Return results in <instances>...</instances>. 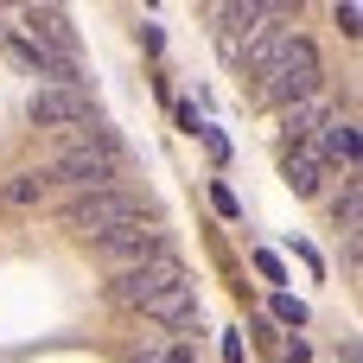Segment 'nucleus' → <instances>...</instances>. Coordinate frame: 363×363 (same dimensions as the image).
<instances>
[{
  "label": "nucleus",
  "mask_w": 363,
  "mask_h": 363,
  "mask_svg": "<svg viewBox=\"0 0 363 363\" xmlns=\"http://www.w3.org/2000/svg\"><path fill=\"white\" fill-rule=\"evenodd\" d=\"M179 128H185V134H204V115H198V102H179Z\"/></svg>",
  "instance_id": "obj_16"
},
{
  "label": "nucleus",
  "mask_w": 363,
  "mask_h": 363,
  "mask_svg": "<svg viewBox=\"0 0 363 363\" xmlns=\"http://www.w3.org/2000/svg\"><path fill=\"white\" fill-rule=\"evenodd\" d=\"M325 121H332V102H325V96H306V102L281 108V147H306Z\"/></svg>",
  "instance_id": "obj_11"
},
{
  "label": "nucleus",
  "mask_w": 363,
  "mask_h": 363,
  "mask_svg": "<svg viewBox=\"0 0 363 363\" xmlns=\"http://www.w3.org/2000/svg\"><path fill=\"white\" fill-rule=\"evenodd\" d=\"M45 179H51V185H70L77 198H89V191H115V179H121V147H115V134H108L102 121L70 128L64 147L45 160Z\"/></svg>",
  "instance_id": "obj_1"
},
{
  "label": "nucleus",
  "mask_w": 363,
  "mask_h": 363,
  "mask_svg": "<svg viewBox=\"0 0 363 363\" xmlns=\"http://www.w3.org/2000/svg\"><path fill=\"white\" fill-rule=\"evenodd\" d=\"M64 230H77L83 242H102V236H115V230H128V223H153V211H147V198H134V191H89V198H70L64 211Z\"/></svg>",
  "instance_id": "obj_3"
},
{
  "label": "nucleus",
  "mask_w": 363,
  "mask_h": 363,
  "mask_svg": "<svg viewBox=\"0 0 363 363\" xmlns=\"http://www.w3.org/2000/svg\"><path fill=\"white\" fill-rule=\"evenodd\" d=\"M281 363H313V351H306V338H287V351H281Z\"/></svg>",
  "instance_id": "obj_17"
},
{
  "label": "nucleus",
  "mask_w": 363,
  "mask_h": 363,
  "mask_svg": "<svg viewBox=\"0 0 363 363\" xmlns=\"http://www.w3.org/2000/svg\"><path fill=\"white\" fill-rule=\"evenodd\" d=\"M147 319H153V325H166V332H198V287H191V274H185V281H172V287L147 306Z\"/></svg>",
  "instance_id": "obj_10"
},
{
  "label": "nucleus",
  "mask_w": 363,
  "mask_h": 363,
  "mask_svg": "<svg viewBox=\"0 0 363 363\" xmlns=\"http://www.w3.org/2000/svg\"><path fill=\"white\" fill-rule=\"evenodd\" d=\"M6 57H13L19 70H32V77H51V89H83V70H77V57H57V51L32 45L26 32H6Z\"/></svg>",
  "instance_id": "obj_7"
},
{
  "label": "nucleus",
  "mask_w": 363,
  "mask_h": 363,
  "mask_svg": "<svg viewBox=\"0 0 363 363\" xmlns=\"http://www.w3.org/2000/svg\"><path fill=\"white\" fill-rule=\"evenodd\" d=\"M281 179L300 191V198H319L325 191V160L313 147H281Z\"/></svg>",
  "instance_id": "obj_12"
},
{
  "label": "nucleus",
  "mask_w": 363,
  "mask_h": 363,
  "mask_svg": "<svg viewBox=\"0 0 363 363\" xmlns=\"http://www.w3.org/2000/svg\"><path fill=\"white\" fill-rule=\"evenodd\" d=\"M26 121L70 134V128H89V121H96V102H89V89H51V83H45V89L26 96Z\"/></svg>",
  "instance_id": "obj_6"
},
{
  "label": "nucleus",
  "mask_w": 363,
  "mask_h": 363,
  "mask_svg": "<svg viewBox=\"0 0 363 363\" xmlns=\"http://www.w3.org/2000/svg\"><path fill=\"white\" fill-rule=\"evenodd\" d=\"M306 147H313V153L325 160V172H332V166L357 172V153H363V140H357V121H351V115H332V121H325V128H319V134H313Z\"/></svg>",
  "instance_id": "obj_9"
},
{
  "label": "nucleus",
  "mask_w": 363,
  "mask_h": 363,
  "mask_svg": "<svg viewBox=\"0 0 363 363\" xmlns=\"http://www.w3.org/2000/svg\"><path fill=\"white\" fill-rule=\"evenodd\" d=\"M166 363H198V351L191 345H166Z\"/></svg>",
  "instance_id": "obj_19"
},
{
  "label": "nucleus",
  "mask_w": 363,
  "mask_h": 363,
  "mask_svg": "<svg viewBox=\"0 0 363 363\" xmlns=\"http://www.w3.org/2000/svg\"><path fill=\"white\" fill-rule=\"evenodd\" d=\"M217 211H223V217H242V204H236V191H230V185H217Z\"/></svg>",
  "instance_id": "obj_18"
},
{
  "label": "nucleus",
  "mask_w": 363,
  "mask_h": 363,
  "mask_svg": "<svg viewBox=\"0 0 363 363\" xmlns=\"http://www.w3.org/2000/svg\"><path fill=\"white\" fill-rule=\"evenodd\" d=\"M89 249H96V262H102L108 274H128V268H147V262L172 255V242H166L160 223H128V230H115V236H102V242H89Z\"/></svg>",
  "instance_id": "obj_4"
},
{
  "label": "nucleus",
  "mask_w": 363,
  "mask_h": 363,
  "mask_svg": "<svg viewBox=\"0 0 363 363\" xmlns=\"http://www.w3.org/2000/svg\"><path fill=\"white\" fill-rule=\"evenodd\" d=\"M274 319L300 332V325H306V300H294V294H274Z\"/></svg>",
  "instance_id": "obj_14"
},
{
  "label": "nucleus",
  "mask_w": 363,
  "mask_h": 363,
  "mask_svg": "<svg viewBox=\"0 0 363 363\" xmlns=\"http://www.w3.org/2000/svg\"><path fill=\"white\" fill-rule=\"evenodd\" d=\"M332 19H338V32H345V38H357V32H363V6H357V0H345Z\"/></svg>",
  "instance_id": "obj_15"
},
{
  "label": "nucleus",
  "mask_w": 363,
  "mask_h": 363,
  "mask_svg": "<svg viewBox=\"0 0 363 363\" xmlns=\"http://www.w3.org/2000/svg\"><path fill=\"white\" fill-rule=\"evenodd\" d=\"M172 281H185V262H179V255H160V262H147V268L108 274V300H115V306H128V313H147Z\"/></svg>",
  "instance_id": "obj_5"
},
{
  "label": "nucleus",
  "mask_w": 363,
  "mask_h": 363,
  "mask_svg": "<svg viewBox=\"0 0 363 363\" xmlns=\"http://www.w3.org/2000/svg\"><path fill=\"white\" fill-rule=\"evenodd\" d=\"M345 363H363V351H357V338H345Z\"/></svg>",
  "instance_id": "obj_20"
},
{
  "label": "nucleus",
  "mask_w": 363,
  "mask_h": 363,
  "mask_svg": "<svg viewBox=\"0 0 363 363\" xmlns=\"http://www.w3.org/2000/svg\"><path fill=\"white\" fill-rule=\"evenodd\" d=\"M19 19H26V38H32V45H45V51H57V57H77V26H70L64 6H26Z\"/></svg>",
  "instance_id": "obj_8"
},
{
  "label": "nucleus",
  "mask_w": 363,
  "mask_h": 363,
  "mask_svg": "<svg viewBox=\"0 0 363 363\" xmlns=\"http://www.w3.org/2000/svg\"><path fill=\"white\" fill-rule=\"evenodd\" d=\"M319 89H325L319 45H313V38H300V32H287V38H281V51L255 70V102H268V108H294V102L319 96Z\"/></svg>",
  "instance_id": "obj_2"
},
{
  "label": "nucleus",
  "mask_w": 363,
  "mask_h": 363,
  "mask_svg": "<svg viewBox=\"0 0 363 363\" xmlns=\"http://www.w3.org/2000/svg\"><path fill=\"white\" fill-rule=\"evenodd\" d=\"M45 198H51V179H45V166H26V172L0 179V204H13V211H32V204H45Z\"/></svg>",
  "instance_id": "obj_13"
}]
</instances>
